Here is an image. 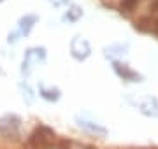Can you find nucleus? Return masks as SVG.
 <instances>
[{
  "instance_id": "f257e3e1",
  "label": "nucleus",
  "mask_w": 158,
  "mask_h": 149,
  "mask_svg": "<svg viewBox=\"0 0 158 149\" xmlns=\"http://www.w3.org/2000/svg\"><path fill=\"white\" fill-rule=\"evenodd\" d=\"M70 53L76 60H86L90 56V42L85 39V37H76V39L70 42Z\"/></svg>"
},
{
  "instance_id": "f03ea898",
  "label": "nucleus",
  "mask_w": 158,
  "mask_h": 149,
  "mask_svg": "<svg viewBox=\"0 0 158 149\" xmlns=\"http://www.w3.org/2000/svg\"><path fill=\"white\" fill-rule=\"evenodd\" d=\"M137 107H139V111H141L142 114H146V116H158V100L156 98H151V97H148V98H142V100H139L137 102Z\"/></svg>"
},
{
  "instance_id": "7ed1b4c3",
  "label": "nucleus",
  "mask_w": 158,
  "mask_h": 149,
  "mask_svg": "<svg viewBox=\"0 0 158 149\" xmlns=\"http://www.w3.org/2000/svg\"><path fill=\"white\" fill-rule=\"evenodd\" d=\"M81 16H83V9L77 7V6H72L67 11V14L63 16V21H67V23H76L77 19H81Z\"/></svg>"
},
{
  "instance_id": "20e7f679",
  "label": "nucleus",
  "mask_w": 158,
  "mask_h": 149,
  "mask_svg": "<svg viewBox=\"0 0 158 149\" xmlns=\"http://www.w3.org/2000/svg\"><path fill=\"white\" fill-rule=\"evenodd\" d=\"M42 62L44 60V49H32V51L27 54V62L23 63V67H27L28 69L30 63H37V62Z\"/></svg>"
},
{
  "instance_id": "39448f33",
  "label": "nucleus",
  "mask_w": 158,
  "mask_h": 149,
  "mask_svg": "<svg viewBox=\"0 0 158 149\" xmlns=\"http://www.w3.org/2000/svg\"><path fill=\"white\" fill-rule=\"evenodd\" d=\"M114 67H116V70H118V74L123 77V79H130V81H134V79H139V75L135 74V72H132L130 69H127V65H123V69H121V65L119 63H114Z\"/></svg>"
},
{
  "instance_id": "423d86ee",
  "label": "nucleus",
  "mask_w": 158,
  "mask_h": 149,
  "mask_svg": "<svg viewBox=\"0 0 158 149\" xmlns=\"http://www.w3.org/2000/svg\"><path fill=\"white\" fill-rule=\"evenodd\" d=\"M79 126H83V128H86V130H90V132L106 133V130H104V128H100V126H97V125H90V121H83V119H79Z\"/></svg>"
},
{
  "instance_id": "0eeeda50",
  "label": "nucleus",
  "mask_w": 158,
  "mask_h": 149,
  "mask_svg": "<svg viewBox=\"0 0 158 149\" xmlns=\"http://www.w3.org/2000/svg\"><path fill=\"white\" fill-rule=\"evenodd\" d=\"M40 93H42V97L46 98V100H56L58 98V90H40Z\"/></svg>"
},
{
  "instance_id": "6e6552de",
  "label": "nucleus",
  "mask_w": 158,
  "mask_h": 149,
  "mask_svg": "<svg viewBox=\"0 0 158 149\" xmlns=\"http://www.w3.org/2000/svg\"><path fill=\"white\" fill-rule=\"evenodd\" d=\"M70 0H51V4L53 6H56V7H60V6H65V4H69Z\"/></svg>"
}]
</instances>
